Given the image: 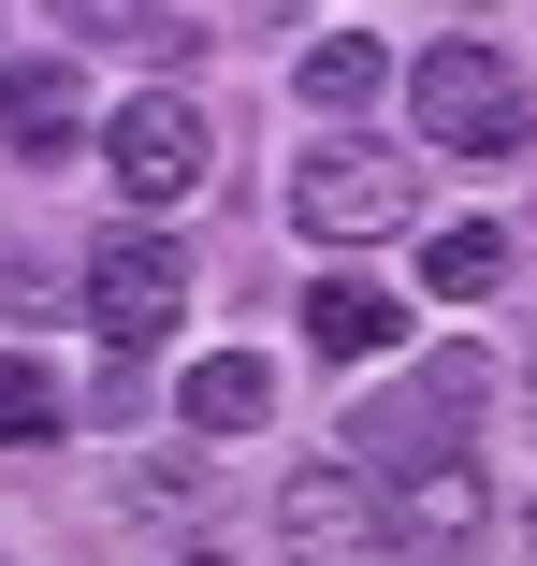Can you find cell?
Returning a JSON list of instances; mask_svg holds the SVG:
<instances>
[{
	"label": "cell",
	"mask_w": 537,
	"mask_h": 566,
	"mask_svg": "<svg viewBox=\"0 0 537 566\" xmlns=\"http://www.w3.org/2000/svg\"><path fill=\"white\" fill-rule=\"evenodd\" d=\"M407 117H421V146L436 160H508L523 132H537V102H523V73H508V44H421L407 59Z\"/></svg>",
	"instance_id": "1"
},
{
	"label": "cell",
	"mask_w": 537,
	"mask_h": 566,
	"mask_svg": "<svg viewBox=\"0 0 537 566\" xmlns=\"http://www.w3.org/2000/svg\"><path fill=\"white\" fill-rule=\"evenodd\" d=\"M305 349H319V364H392V349H407V291L319 276V291H305Z\"/></svg>",
	"instance_id": "7"
},
{
	"label": "cell",
	"mask_w": 537,
	"mask_h": 566,
	"mask_svg": "<svg viewBox=\"0 0 537 566\" xmlns=\"http://www.w3.org/2000/svg\"><path fill=\"white\" fill-rule=\"evenodd\" d=\"M102 160H117V189L160 218V203H189L203 189V102H175V87H146V102H117V132H102Z\"/></svg>",
	"instance_id": "5"
},
{
	"label": "cell",
	"mask_w": 537,
	"mask_h": 566,
	"mask_svg": "<svg viewBox=\"0 0 537 566\" xmlns=\"http://www.w3.org/2000/svg\"><path fill=\"white\" fill-rule=\"evenodd\" d=\"M523 552H537V509H523Z\"/></svg>",
	"instance_id": "17"
},
{
	"label": "cell",
	"mask_w": 537,
	"mask_h": 566,
	"mask_svg": "<svg viewBox=\"0 0 537 566\" xmlns=\"http://www.w3.org/2000/svg\"><path fill=\"white\" fill-rule=\"evenodd\" d=\"M276 523H291V552H392V494H378V465H305V480L276 494Z\"/></svg>",
	"instance_id": "6"
},
{
	"label": "cell",
	"mask_w": 537,
	"mask_h": 566,
	"mask_svg": "<svg viewBox=\"0 0 537 566\" xmlns=\"http://www.w3.org/2000/svg\"><path fill=\"white\" fill-rule=\"evenodd\" d=\"M73 117H87V102H73V73H59V59H15V73H0V146H15V160H59V146H73Z\"/></svg>",
	"instance_id": "9"
},
{
	"label": "cell",
	"mask_w": 537,
	"mask_h": 566,
	"mask_svg": "<svg viewBox=\"0 0 537 566\" xmlns=\"http://www.w3.org/2000/svg\"><path fill=\"white\" fill-rule=\"evenodd\" d=\"M421 291H436V305H480V291H508V233H494V218H451V233L421 248Z\"/></svg>",
	"instance_id": "10"
},
{
	"label": "cell",
	"mask_w": 537,
	"mask_h": 566,
	"mask_svg": "<svg viewBox=\"0 0 537 566\" xmlns=\"http://www.w3.org/2000/svg\"><path fill=\"white\" fill-rule=\"evenodd\" d=\"M262 15H276V0H262Z\"/></svg>",
	"instance_id": "18"
},
{
	"label": "cell",
	"mask_w": 537,
	"mask_h": 566,
	"mask_svg": "<svg viewBox=\"0 0 537 566\" xmlns=\"http://www.w3.org/2000/svg\"><path fill=\"white\" fill-rule=\"evenodd\" d=\"M480 392H494V364H480V349H436L421 378H392V392H364V407H349V450H364L378 480L465 465V407H480Z\"/></svg>",
	"instance_id": "2"
},
{
	"label": "cell",
	"mask_w": 537,
	"mask_h": 566,
	"mask_svg": "<svg viewBox=\"0 0 537 566\" xmlns=\"http://www.w3.org/2000/svg\"><path fill=\"white\" fill-rule=\"evenodd\" d=\"M59 305V262L44 248H0V319H44Z\"/></svg>",
	"instance_id": "14"
},
{
	"label": "cell",
	"mask_w": 537,
	"mask_h": 566,
	"mask_svg": "<svg viewBox=\"0 0 537 566\" xmlns=\"http://www.w3.org/2000/svg\"><path fill=\"white\" fill-rule=\"evenodd\" d=\"M523 407H537V349H523Z\"/></svg>",
	"instance_id": "16"
},
{
	"label": "cell",
	"mask_w": 537,
	"mask_h": 566,
	"mask_svg": "<svg viewBox=\"0 0 537 566\" xmlns=\"http://www.w3.org/2000/svg\"><path fill=\"white\" fill-rule=\"evenodd\" d=\"M378 73H392V59H378L364 30H335V44H305V73H291V87L319 102V117H364V102H378Z\"/></svg>",
	"instance_id": "11"
},
{
	"label": "cell",
	"mask_w": 537,
	"mask_h": 566,
	"mask_svg": "<svg viewBox=\"0 0 537 566\" xmlns=\"http://www.w3.org/2000/svg\"><path fill=\"white\" fill-rule=\"evenodd\" d=\"M87 319L117 334V349H160V334L189 319V248H175V233H117V248H87Z\"/></svg>",
	"instance_id": "4"
},
{
	"label": "cell",
	"mask_w": 537,
	"mask_h": 566,
	"mask_svg": "<svg viewBox=\"0 0 537 566\" xmlns=\"http://www.w3.org/2000/svg\"><path fill=\"white\" fill-rule=\"evenodd\" d=\"M407 218H421V189L392 146H305L291 160V233H319V248H378Z\"/></svg>",
	"instance_id": "3"
},
{
	"label": "cell",
	"mask_w": 537,
	"mask_h": 566,
	"mask_svg": "<svg viewBox=\"0 0 537 566\" xmlns=\"http://www.w3.org/2000/svg\"><path fill=\"white\" fill-rule=\"evenodd\" d=\"M117 509H131V523H203L189 465H131V480H117Z\"/></svg>",
	"instance_id": "13"
},
{
	"label": "cell",
	"mask_w": 537,
	"mask_h": 566,
	"mask_svg": "<svg viewBox=\"0 0 537 566\" xmlns=\"http://www.w3.org/2000/svg\"><path fill=\"white\" fill-rule=\"evenodd\" d=\"M175 421H189V436H219V450L262 436V421H276V364H262V349H203V364L175 378Z\"/></svg>",
	"instance_id": "8"
},
{
	"label": "cell",
	"mask_w": 537,
	"mask_h": 566,
	"mask_svg": "<svg viewBox=\"0 0 537 566\" xmlns=\"http://www.w3.org/2000/svg\"><path fill=\"white\" fill-rule=\"evenodd\" d=\"M44 436H73V407H59V378H44L30 349H0V450H44Z\"/></svg>",
	"instance_id": "12"
},
{
	"label": "cell",
	"mask_w": 537,
	"mask_h": 566,
	"mask_svg": "<svg viewBox=\"0 0 537 566\" xmlns=\"http://www.w3.org/2000/svg\"><path fill=\"white\" fill-rule=\"evenodd\" d=\"M44 15H59V30H102V44H146V30H160L146 0H44Z\"/></svg>",
	"instance_id": "15"
}]
</instances>
